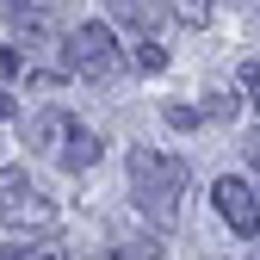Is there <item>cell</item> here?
Returning <instances> with one entry per match:
<instances>
[{
  "instance_id": "cell-1",
  "label": "cell",
  "mask_w": 260,
  "mask_h": 260,
  "mask_svg": "<svg viewBox=\"0 0 260 260\" xmlns=\"http://www.w3.org/2000/svg\"><path fill=\"white\" fill-rule=\"evenodd\" d=\"M186 161L180 155H161V149H130V192H137V211L155 223V230H168L180 217V199H186Z\"/></svg>"
},
{
  "instance_id": "cell-6",
  "label": "cell",
  "mask_w": 260,
  "mask_h": 260,
  "mask_svg": "<svg viewBox=\"0 0 260 260\" xmlns=\"http://www.w3.org/2000/svg\"><path fill=\"white\" fill-rule=\"evenodd\" d=\"M69 137H75V118H69V112H56V106H50V112H38V118H25V149L56 155Z\"/></svg>"
},
{
  "instance_id": "cell-17",
  "label": "cell",
  "mask_w": 260,
  "mask_h": 260,
  "mask_svg": "<svg viewBox=\"0 0 260 260\" xmlns=\"http://www.w3.org/2000/svg\"><path fill=\"white\" fill-rule=\"evenodd\" d=\"M13 112H19V106H13V93H7V87H0V124H7Z\"/></svg>"
},
{
  "instance_id": "cell-15",
  "label": "cell",
  "mask_w": 260,
  "mask_h": 260,
  "mask_svg": "<svg viewBox=\"0 0 260 260\" xmlns=\"http://www.w3.org/2000/svg\"><path fill=\"white\" fill-rule=\"evenodd\" d=\"M0 75H25V56L19 50H0Z\"/></svg>"
},
{
  "instance_id": "cell-18",
  "label": "cell",
  "mask_w": 260,
  "mask_h": 260,
  "mask_svg": "<svg viewBox=\"0 0 260 260\" xmlns=\"http://www.w3.org/2000/svg\"><path fill=\"white\" fill-rule=\"evenodd\" d=\"M248 161H254V174H260V143H254V149H248Z\"/></svg>"
},
{
  "instance_id": "cell-9",
  "label": "cell",
  "mask_w": 260,
  "mask_h": 260,
  "mask_svg": "<svg viewBox=\"0 0 260 260\" xmlns=\"http://www.w3.org/2000/svg\"><path fill=\"white\" fill-rule=\"evenodd\" d=\"M112 13H118L124 25H137V31H155L161 19H168V7H161V0H112Z\"/></svg>"
},
{
  "instance_id": "cell-7",
  "label": "cell",
  "mask_w": 260,
  "mask_h": 260,
  "mask_svg": "<svg viewBox=\"0 0 260 260\" xmlns=\"http://www.w3.org/2000/svg\"><path fill=\"white\" fill-rule=\"evenodd\" d=\"M100 149H106V143L93 137V130H81V124H75V137L56 149V161H62L69 174H87V168H100Z\"/></svg>"
},
{
  "instance_id": "cell-2",
  "label": "cell",
  "mask_w": 260,
  "mask_h": 260,
  "mask_svg": "<svg viewBox=\"0 0 260 260\" xmlns=\"http://www.w3.org/2000/svg\"><path fill=\"white\" fill-rule=\"evenodd\" d=\"M0 223L19 236H50L56 230V199L31 186L25 168H0Z\"/></svg>"
},
{
  "instance_id": "cell-12",
  "label": "cell",
  "mask_w": 260,
  "mask_h": 260,
  "mask_svg": "<svg viewBox=\"0 0 260 260\" xmlns=\"http://www.w3.org/2000/svg\"><path fill=\"white\" fill-rule=\"evenodd\" d=\"M137 69H149V75H155V69H168V50H161L155 38H143V44H137Z\"/></svg>"
},
{
  "instance_id": "cell-5",
  "label": "cell",
  "mask_w": 260,
  "mask_h": 260,
  "mask_svg": "<svg viewBox=\"0 0 260 260\" xmlns=\"http://www.w3.org/2000/svg\"><path fill=\"white\" fill-rule=\"evenodd\" d=\"M0 19H7L13 31H25V38H50V31L62 25V7L56 0H0Z\"/></svg>"
},
{
  "instance_id": "cell-8",
  "label": "cell",
  "mask_w": 260,
  "mask_h": 260,
  "mask_svg": "<svg viewBox=\"0 0 260 260\" xmlns=\"http://www.w3.org/2000/svg\"><path fill=\"white\" fill-rule=\"evenodd\" d=\"M0 260H75V248L62 236H38V242H19V248H0Z\"/></svg>"
},
{
  "instance_id": "cell-14",
  "label": "cell",
  "mask_w": 260,
  "mask_h": 260,
  "mask_svg": "<svg viewBox=\"0 0 260 260\" xmlns=\"http://www.w3.org/2000/svg\"><path fill=\"white\" fill-rule=\"evenodd\" d=\"M205 118H236L242 112V100H236V93H211V106H199Z\"/></svg>"
},
{
  "instance_id": "cell-16",
  "label": "cell",
  "mask_w": 260,
  "mask_h": 260,
  "mask_svg": "<svg viewBox=\"0 0 260 260\" xmlns=\"http://www.w3.org/2000/svg\"><path fill=\"white\" fill-rule=\"evenodd\" d=\"M242 87H248V93H260V56H254V62H242Z\"/></svg>"
},
{
  "instance_id": "cell-13",
  "label": "cell",
  "mask_w": 260,
  "mask_h": 260,
  "mask_svg": "<svg viewBox=\"0 0 260 260\" xmlns=\"http://www.w3.org/2000/svg\"><path fill=\"white\" fill-rule=\"evenodd\" d=\"M161 118H168L174 130H199V124H205V112H199V106H168Z\"/></svg>"
},
{
  "instance_id": "cell-11",
  "label": "cell",
  "mask_w": 260,
  "mask_h": 260,
  "mask_svg": "<svg viewBox=\"0 0 260 260\" xmlns=\"http://www.w3.org/2000/svg\"><path fill=\"white\" fill-rule=\"evenodd\" d=\"M161 7H168V19H180V25H211V0H161Z\"/></svg>"
},
{
  "instance_id": "cell-3",
  "label": "cell",
  "mask_w": 260,
  "mask_h": 260,
  "mask_svg": "<svg viewBox=\"0 0 260 260\" xmlns=\"http://www.w3.org/2000/svg\"><path fill=\"white\" fill-rule=\"evenodd\" d=\"M62 69L81 75V81H112V75L124 69V50H118V38H112V25H75Z\"/></svg>"
},
{
  "instance_id": "cell-4",
  "label": "cell",
  "mask_w": 260,
  "mask_h": 260,
  "mask_svg": "<svg viewBox=\"0 0 260 260\" xmlns=\"http://www.w3.org/2000/svg\"><path fill=\"white\" fill-rule=\"evenodd\" d=\"M211 199H217V217L230 223L236 236H260V192H254L248 180H230V174H223V180L211 186Z\"/></svg>"
},
{
  "instance_id": "cell-10",
  "label": "cell",
  "mask_w": 260,
  "mask_h": 260,
  "mask_svg": "<svg viewBox=\"0 0 260 260\" xmlns=\"http://www.w3.org/2000/svg\"><path fill=\"white\" fill-rule=\"evenodd\" d=\"M161 254V242L155 236H130V230H118L112 236V260H155Z\"/></svg>"
}]
</instances>
